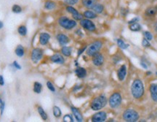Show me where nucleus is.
<instances>
[{
  "label": "nucleus",
  "instance_id": "4468645a",
  "mask_svg": "<svg viewBox=\"0 0 157 122\" xmlns=\"http://www.w3.org/2000/svg\"><path fill=\"white\" fill-rule=\"evenodd\" d=\"M127 75V67L126 65H121V67L117 71V76L119 80L120 81H123L125 79Z\"/></svg>",
  "mask_w": 157,
  "mask_h": 122
},
{
  "label": "nucleus",
  "instance_id": "f8f14e48",
  "mask_svg": "<svg viewBox=\"0 0 157 122\" xmlns=\"http://www.w3.org/2000/svg\"><path fill=\"white\" fill-rule=\"evenodd\" d=\"M50 61L52 62L55 63V64H63L65 62V59L61 54H56L52 55V56L50 57Z\"/></svg>",
  "mask_w": 157,
  "mask_h": 122
},
{
  "label": "nucleus",
  "instance_id": "473e14b6",
  "mask_svg": "<svg viewBox=\"0 0 157 122\" xmlns=\"http://www.w3.org/2000/svg\"><path fill=\"white\" fill-rule=\"evenodd\" d=\"M63 121L64 122H68V121L74 122V121L73 117H72V116L70 115V114H66V115H65L63 118Z\"/></svg>",
  "mask_w": 157,
  "mask_h": 122
},
{
  "label": "nucleus",
  "instance_id": "a19ab883",
  "mask_svg": "<svg viewBox=\"0 0 157 122\" xmlns=\"http://www.w3.org/2000/svg\"><path fill=\"white\" fill-rule=\"evenodd\" d=\"M86 49H87V46H85V47H84V48L79 49V50L78 51V56H79L84 51H86Z\"/></svg>",
  "mask_w": 157,
  "mask_h": 122
},
{
  "label": "nucleus",
  "instance_id": "4c0bfd02",
  "mask_svg": "<svg viewBox=\"0 0 157 122\" xmlns=\"http://www.w3.org/2000/svg\"><path fill=\"white\" fill-rule=\"evenodd\" d=\"M5 102L0 99V114H1V116H2L3 114L4 110H5Z\"/></svg>",
  "mask_w": 157,
  "mask_h": 122
},
{
  "label": "nucleus",
  "instance_id": "7c9ffc66",
  "mask_svg": "<svg viewBox=\"0 0 157 122\" xmlns=\"http://www.w3.org/2000/svg\"><path fill=\"white\" fill-rule=\"evenodd\" d=\"M117 45L121 49H127L129 46V44H127L121 39H118L117 40Z\"/></svg>",
  "mask_w": 157,
  "mask_h": 122
},
{
  "label": "nucleus",
  "instance_id": "a18cd8bd",
  "mask_svg": "<svg viewBox=\"0 0 157 122\" xmlns=\"http://www.w3.org/2000/svg\"><path fill=\"white\" fill-rule=\"evenodd\" d=\"M3 26H4V24H3V23L1 21H0V29H2V28H3Z\"/></svg>",
  "mask_w": 157,
  "mask_h": 122
},
{
  "label": "nucleus",
  "instance_id": "423d86ee",
  "mask_svg": "<svg viewBox=\"0 0 157 122\" xmlns=\"http://www.w3.org/2000/svg\"><path fill=\"white\" fill-rule=\"evenodd\" d=\"M122 101V97L119 92H115L110 96L109 100V104L110 107L112 108H117L121 105Z\"/></svg>",
  "mask_w": 157,
  "mask_h": 122
},
{
  "label": "nucleus",
  "instance_id": "b1692460",
  "mask_svg": "<svg viewBox=\"0 0 157 122\" xmlns=\"http://www.w3.org/2000/svg\"><path fill=\"white\" fill-rule=\"evenodd\" d=\"M15 54H16L18 57L23 56H24V54H25L24 48H23V47L21 46V45H18V46L16 47V48H15Z\"/></svg>",
  "mask_w": 157,
  "mask_h": 122
},
{
  "label": "nucleus",
  "instance_id": "0eeeda50",
  "mask_svg": "<svg viewBox=\"0 0 157 122\" xmlns=\"http://www.w3.org/2000/svg\"><path fill=\"white\" fill-rule=\"evenodd\" d=\"M43 57V50L39 48H34L31 52V59L33 63L37 64L42 60Z\"/></svg>",
  "mask_w": 157,
  "mask_h": 122
},
{
  "label": "nucleus",
  "instance_id": "cd10ccee",
  "mask_svg": "<svg viewBox=\"0 0 157 122\" xmlns=\"http://www.w3.org/2000/svg\"><path fill=\"white\" fill-rule=\"evenodd\" d=\"M52 113H53V115L54 116L57 118H60L61 116L62 115V112H61V110H60V108L58 107V106H54L53 108H52Z\"/></svg>",
  "mask_w": 157,
  "mask_h": 122
},
{
  "label": "nucleus",
  "instance_id": "a211bd4d",
  "mask_svg": "<svg viewBox=\"0 0 157 122\" xmlns=\"http://www.w3.org/2000/svg\"><path fill=\"white\" fill-rule=\"evenodd\" d=\"M157 14V7L151 6L149 7L145 11V15L148 17H154Z\"/></svg>",
  "mask_w": 157,
  "mask_h": 122
},
{
  "label": "nucleus",
  "instance_id": "6ab92c4d",
  "mask_svg": "<svg viewBox=\"0 0 157 122\" xmlns=\"http://www.w3.org/2000/svg\"><path fill=\"white\" fill-rule=\"evenodd\" d=\"M75 73L78 78H84L87 75V70L82 67H78L75 70Z\"/></svg>",
  "mask_w": 157,
  "mask_h": 122
},
{
  "label": "nucleus",
  "instance_id": "f257e3e1",
  "mask_svg": "<svg viewBox=\"0 0 157 122\" xmlns=\"http://www.w3.org/2000/svg\"><path fill=\"white\" fill-rule=\"evenodd\" d=\"M131 93L135 99H140L144 94V86L142 80L135 79L131 86Z\"/></svg>",
  "mask_w": 157,
  "mask_h": 122
},
{
  "label": "nucleus",
  "instance_id": "e433bc0d",
  "mask_svg": "<svg viewBox=\"0 0 157 122\" xmlns=\"http://www.w3.org/2000/svg\"><path fill=\"white\" fill-rule=\"evenodd\" d=\"M142 46L144 48H149L151 46V43L149 42V40H147L146 38H143L142 40Z\"/></svg>",
  "mask_w": 157,
  "mask_h": 122
},
{
  "label": "nucleus",
  "instance_id": "7ed1b4c3",
  "mask_svg": "<svg viewBox=\"0 0 157 122\" xmlns=\"http://www.w3.org/2000/svg\"><path fill=\"white\" fill-rule=\"evenodd\" d=\"M58 23L62 28L66 29V30L73 29L77 25L76 21L74 20H74L73 19H70L69 18L66 16H61L60 18H59Z\"/></svg>",
  "mask_w": 157,
  "mask_h": 122
},
{
  "label": "nucleus",
  "instance_id": "79ce46f5",
  "mask_svg": "<svg viewBox=\"0 0 157 122\" xmlns=\"http://www.w3.org/2000/svg\"><path fill=\"white\" fill-rule=\"evenodd\" d=\"M5 85V80L2 75H0V86Z\"/></svg>",
  "mask_w": 157,
  "mask_h": 122
},
{
  "label": "nucleus",
  "instance_id": "a878e982",
  "mask_svg": "<svg viewBox=\"0 0 157 122\" xmlns=\"http://www.w3.org/2000/svg\"><path fill=\"white\" fill-rule=\"evenodd\" d=\"M42 90V84L39 82H34L33 91L36 94H40Z\"/></svg>",
  "mask_w": 157,
  "mask_h": 122
},
{
  "label": "nucleus",
  "instance_id": "f704fd0d",
  "mask_svg": "<svg viewBox=\"0 0 157 122\" xmlns=\"http://www.w3.org/2000/svg\"><path fill=\"white\" fill-rule=\"evenodd\" d=\"M47 86H48V89L51 91L52 92H56V88H55V86L53 84H52V83H51L50 81H48L47 82Z\"/></svg>",
  "mask_w": 157,
  "mask_h": 122
},
{
  "label": "nucleus",
  "instance_id": "2f4dec72",
  "mask_svg": "<svg viewBox=\"0 0 157 122\" xmlns=\"http://www.w3.org/2000/svg\"><path fill=\"white\" fill-rule=\"evenodd\" d=\"M12 11L14 13H20L22 12V8L18 5H14L12 7Z\"/></svg>",
  "mask_w": 157,
  "mask_h": 122
},
{
  "label": "nucleus",
  "instance_id": "6e6552de",
  "mask_svg": "<svg viewBox=\"0 0 157 122\" xmlns=\"http://www.w3.org/2000/svg\"><path fill=\"white\" fill-rule=\"evenodd\" d=\"M80 25L86 30L89 31H94L96 30V26L93 21L87 18H82L80 21Z\"/></svg>",
  "mask_w": 157,
  "mask_h": 122
},
{
  "label": "nucleus",
  "instance_id": "aec40b11",
  "mask_svg": "<svg viewBox=\"0 0 157 122\" xmlns=\"http://www.w3.org/2000/svg\"><path fill=\"white\" fill-rule=\"evenodd\" d=\"M97 3L96 0H82V4L87 9H92Z\"/></svg>",
  "mask_w": 157,
  "mask_h": 122
},
{
  "label": "nucleus",
  "instance_id": "412c9836",
  "mask_svg": "<svg viewBox=\"0 0 157 122\" xmlns=\"http://www.w3.org/2000/svg\"><path fill=\"white\" fill-rule=\"evenodd\" d=\"M92 10L96 14H101L104 10V6L101 3H96Z\"/></svg>",
  "mask_w": 157,
  "mask_h": 122
},
{
  "label": "nucleus",
  "instance_id": "ddd939ff",
  "mask_svg": "<svg viewBox=\"0 0 157 122\" xmlns=\"http://www.w3.org/2000/svg\"><path fill=\"white\" fill-rule=\"evenodd\" d=\"M56 39L57 40H58V42L59 43V44H60L61 46H65L66 44H68L70 41L69 38H68V37L64 34L57 35Z\"/></svg>",
  "mask_w": 157,
  "mask_h": 122
},
{
  "label": "nucleus",
  "instance_id": "c03bdc74",
  "mask_svg": "<svg viewBox=\"0 0 157 122\" xmlns=\"http://www.w3.org/2000/svg\"><path fill=\"white\" fill-rule=\"evenodd\" d=\"M154 30L156 32H157V21L156 23H154Z\"/></svg>",
  "mask_w": 157,
  "mask_h": 122
},
{
  "label": "nucleus",
  "instance_id": "72a5a7b5",
  "mask_svg": "<svg viewBox=\"0 0 157 122\" xmlns=\"http://www.w3.org/2000/svg\"><path fill=\"white\" fill-rule=\"evenodd\" d=\"M64 2L66 5L69 6H73V5H76V4L78 3V0H64Z\"/></svg>",
  "mask_w": 157,
  "mask_h": 122
},
{
  "label": "nucleus",
  "instance_id": "c9c22d12",
  "mask_svg": "<svg viewBox=\"0 0 157 122\" xmlns=\"http://www.w3.org/2000/svg\"><path fill=\"white\" fill-rule=\"evenodd\" d=\"M144 36H145V38L147 39V40H149V41L153 40V35H152L151 33L150 32V31H145Z\"/></svg>",
  "mask_w": 157,
  "mask_h": 122
},
{
  "label": "nucleus",
  "instance_id": "c756f323",
  "mask_svg": "<svg viewBox=\"0 0 157 122\" xmlns=\"http://www.w3.org/2000/svg\"><path fill=\"white\" fill-rule=\"evenodd\" d=\"M17 32L21 36H25L27 35V28L24 25L20 26L17 29Z\"/></svg>",
  "mask_w": 157,
  "mask_h": 122
},
{
  "label": "nucleus",
  "instance_id": "37998d69",
  "mask_svg": "<svg viewBox=\"0 0 157 122\" xmlns=\"http://www.w3.org/2000/svg\"><path fill=\"white\" fill-rule=\"evenodd\" d=\"M140 65L142 66V67H143V68L144 69H147V67H147V65L146 64H145L144 62H141L140 63Z\"/></svg>",
  "mask_w": 157,
  "mask_h": 122
},
{
  "label": "nucleus",
  "instance_id": "f3484780",
  "mask_svg": "<svg viewBox=\"0 0 157 122\" xmlns=\"http://www.w3.org/2000/svg\"><path fill=\"white\" fill-rule=\"evenodd\" d=\"M71 110L72 113H73L74 116L75 117L76 121L78 122H82L83 121V116H82V113L78 108L75 107H71Z\"/></svg>",
  "mask_w": 157,
  "mask_h": 122
},
{
  "label": "nucleus",
  "instance_id": "1a4fd4ad",
  "mask_svg": "<svg viewBox=\"0 0 157 122\" xmlns=\"http://www.w3.org/2000/svg\"><path fill=\"white\" fill-rule=\"evenodd\" d=\"M66 11H67L68 13H69L70 14H71L72 17H73V18L75 21H81L84 17L83 15L81 14L77 10L74 8L73 6L68 5L67 7H66Z\"/></svg>",
  "mask_w": 157,
  "mask_h": 122
},
{
  "label": "nucleus",
  "instance_id": "f03ea898",
  "mask_svg": "<svg viewBox=\"0 0 157 122\" xmlns=\"http://www.w3.org/2000/svg\"><path fill=\"white\" fill-rule=\"evenodd\" d=\"M107 98L105 95L101 94V95L98 96V97L94 98L92 100L91 103H90V108L93 111H100V110L103 109L105 105H107Z\"/></svg>",
  "mask_w": 157,
  "mask_h": 122
},
{
  "label": "nucleus",
  "instance_id": "2eb2a0df",
  "mask_svg": "<svg viewBox=\"0 0 157 122\" xmlns=\"http://www.w3.org/2000/svg\"><path fill=\"white\" fill-rule=\"evenodd\" d=\"M50 40V35L48 33L42 32L39 35V43L42 46H46Z\"/></svg>",
  "mask_w": 157,
  "mask_h": 122
},
{
  "label": "nucleus",
  "instance_id": "39448f33",
  "mask_svg": "<svg viewBox=\"0 0 157 122\" xmlns=\"http://www.w3.org/2000/svg\"><path fill=\"white\" fill-rule=\"evenodd\" d=\"M123 119L127 122H135L139 119V113L133 109H127L124 112Z\"/></svg>",
  "mask_w": 157,
  "mask_h": 122
},
{
  "label": "nucleus",
  "instance_id": "58836bf2",
  "mask_svg": "<svg viewBox=\"0 0 157 122\" xmlns=\"http://www.w3.org/2000/svg\"><path fill=\"white\" fill-rule=\"evenodd\" d=\"M139 21V18L138 17H135L133 18L132 19H131L130 21H128V24H132V23H136L137 21Z\"/></svg>",
  "mask_w": 157,
  "mask_h": 122
},
{
  "label": "nucleus",
  "instance_id": "dca6fc26",
  "mask_svg": "<svg viewBox=\"0 0 157 122\" xmlns=\"http://www.w3.org/2000/svg\"><path fill=\"white\" fill-rule=\"evenodd\" d=\"M149 91H150L151 97L153 101L157 102V83L151 84Z\"/></svg>",
  "mask_w": 157,
  "mask_h": 122
},
{
  "label": "nucleus",
  "instance_id": "c85d7f7f",
  "mask_svg": "<svg viewBox=\"0 0 157 122\" xmlns=\"http://www.w3.org/2000/svg\"><path fill=\"white\" fill-rule=\"evenodd\" d=\"M129 29L132 31H139L141 30L142 27H141V26L138 23L136 22V23H132V24H129Z\"/></svg>",
  "mask_w": 157,
  "mask_h": 122
},
{
  "label": "nucleus",
  "instance_id": "4be33fe9",
  "mask_svg": "<svg viewBox=\"0 0 157 122\" xmlns=\"http://www.w3.org/2000/svg\"><path fill=\"white\" fill-rule=\"evenodd\" d=\"M98 14H96L95 12L93 10H86L84 12L83 16L87 19H94L98 17Z\"/></svg>",
  "mask_w": 157,
  "mask_h": 122
},
{
  "label": "nucleus",
  "instance_id": "9d476101",
  "mask_svg": "<svg viewBox=\"0 0 157 122\" xmlns=\"http://www.w3.org/2000/svg\"><path fill=\"white\" fill-rule=\"evenodd\" d=\"M107 119V113L104 111H99L92 116L93 122H103Z\"/></svg>",
  "mask_w": 157,
  "mask_h": 122
},
{
  "label": "nucleus",
  "instance_id": "20e7f679",
  "mask_svg": "<svg viewBox=\"0 0 157 122\" xmlns=\"http://www.w3.org/2000/svg\"><path fill=\"white\" fill-rule=\"evenodd\" d=\"M103 47V43L101 40H96L90 44V46L86 49V54L89 56H93L101 51Z\"/></svg>",
  "mask_w": 157,
  "mask_h": 122
},
{
  "label": "nucleus",
  "instance_id": "ea45409f",
  "mask_svg": "<svg viewBox=\"0 0 157 122\" xmlns=\"http://www.w3.org/2000/svg\"><path fill=\"white\" fill-rule=\"evenodd\" d=\"M13 66H14L15 68L17 69V70H21V65H20V64L16 62V61H15V62H13Z\"/></svg>",
  "mask_w": 157,
  "mask_h": 122
},
{
  "label": "nucleus",
  "instance_id": "5701e85b",
  "mask_svg": "<svg viewBox=\"0 0 157 122\" xmlns=\"http://www.w3.org/2000/svg\"><path fill=\"white\" fill-rule=\"evenodd\" d=\"M44 7L48 10H52L56 7V4L53 1H47L44 3Z\"/></svg>",
  "mask_w": 157,
  "mask_h": 122
},
{
  "label": "nucleus",
  "instance_id": "bb28decb",
  "mask_svg": "<svg viewBox=\"0 0 157 122\" xmlns=\"http://www.w3.org/2000/svg\"><path fill=\"white\" fill-rule=\"evenodd\" d=\"M71 52H72V49L70 47H67V46H63V48H61V53L62 54L65 56H70L71 55Z\"/></svg>",
  "mask_w": 157,
  "mask_h": 122
},
{
  "label": "nucleus",
  "instance_id": "393cba45",
  "mask_svg": "<svg viewBox=\"0 0 157 122\" xmlns=\"http://www.w3.org/2000/svg\"><path fill=\"white\" fill-rule=\"evenodd\" d=\"M37 111H38V113L39 114V116H40L42 120H44V121H46V120H48V114H47L46 112L44 111V110L43 109L42 107H41V106H39V107L37 108Z\"/></svg>",
  "mask_w": 157,
  "mask_h": 122
},
{
  "label": "nucleus",
  "instance_id": "9b49d317",
  "mask_svg": "<svg viewBox=\"0 0 157 122\" xmlns=\"http://www.w3.org/2000/svg\"><path fill=\"white\" fill-rule=\"evenodd\" d=\"M92 62L93 64L96 67H101L104 63V56L101 53H97V54L92 56Z\"/></svg>",
  "mask_w": 157,
  "mask_h": 122
}]
</instances>
